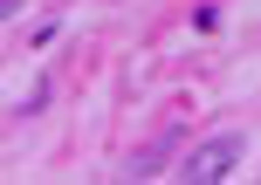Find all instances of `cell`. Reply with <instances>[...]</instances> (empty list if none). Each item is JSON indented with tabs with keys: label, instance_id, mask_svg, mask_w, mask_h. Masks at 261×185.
<instances>
[{
	"label": "cell",
	"instance_id": "cell-1",
	"mask_svg": "<svg viewBox=\"0 0 261 185\" xmlns=\"http://www.w3.org/2000/svg\"><path fill=\"white\" fill-rule=\"evenodd\" d=\"M234 165H241V137H206V144L179 165V178H227Z\"/></svg>",
	"mask_w": 261,
	"mask_h": 185
},
{
	"label": "cell",
	"instance_id": "cell-2",
	"mask_svg": "<svg viewBox=\"0 0 261 185\" xmlns=\"http://www.w3.org/2000/svg\"><path fill=\"white\" fill-rule=\"evenodd\" d=\"M14 7H21V0H0V21H7V14H14Z\"/></svg>",
	"mask_w": 261,
	"mask_h": 185
}]
</instances>
